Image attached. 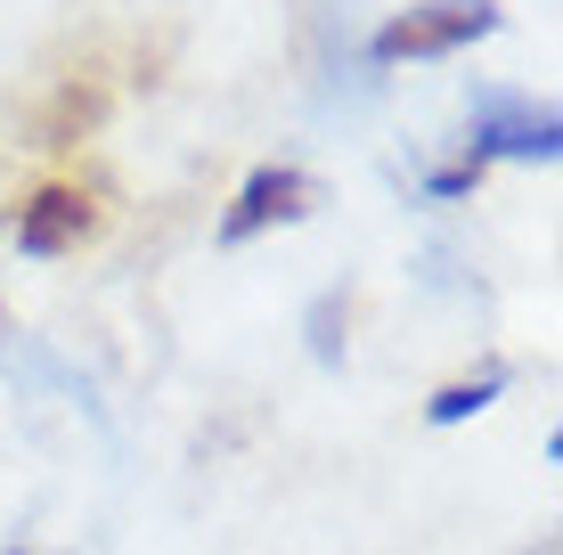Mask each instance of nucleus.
<instances>
[{
    "mask_svg": "<svg viewBox=\"0 0 563 555\" xmlns=\"http://www.w3.org/2000/svg\"><path fill=\"white\" fill-rule=\"evenodd\" d=\"M490 25H498L490 0H424V9L393 16V25L376 33V57H384V66H400V57H450L465 42H482Z\"/></svg>",
    "mask_w": 563,
    "mask_h": 555,
    "instance_id": "obj_1",
    "label": "nucleus"
},
{
    "mask_svg": "<svg viewBox=\"0 0 563 555\" xmlns=\"http://www.w3.org/2000/svg\"><path fill=\"white\" fill-rule=\"evenodd\" d=\"M555 147H563L555 107H531V99H515V90H482V99H474V164L482 156L555 164Z\"/></svg>",
    "mask_w": 563,
    "mask_h": 555,
    "instance_id": "obj_2",
    "label": "nucleus"
},
{
    "mask_svg": "<svg viewBox=\"0 0 563 555\" xmlns=\"http://www.w3.org/2000/svg\"><path fill=\"white\" fill-rule=\"evenodd\" d=\"M99 229H107V213H99V197H90V188H42V197L16 204V245H25L33 262L82 254Z\"/></svg>",
    "mask_w": 563,
    "mask_h": 555,
    "instance_id": "obj_3",
    "label": "nucleus"
},
{
    "mask_svg": "<svg viewBox=\"0 0 563 555\" xmlns=\"http://www.w3.org/2000/svg\"><path fill=\"white\" fill-rule=\"evenodd\" d=\"M310 197H319V188H310L295 164H262L254 180H245L238 197H229V213H221V245L262 237L269 221H302V213H310Z\"/></svg>",
    "mask_w": 563,
    "mask_h": 555,
    "instance_id": "obj_4",
    "label": "nucleus"
},
{
    "mask_svg": "<svg viewBox=\"0 0 563 555\" xmlns=\"http://www.w3.org/2000/svg\"><path fill=\"white\" fill-rule=\"evenodd\" d=\"M498 385H507V368H482V376H465V385H441L424 400V417H433V425H465V417H482L498 400Z\"/></svg>",
    "mask_w": 563,
    "mask_h": 555,
    "instance_id": "obj_5",
    "label": "nucleus"
},
{
    "mask_svg": "<svg viewBox=\"0 0 563 555\" xmlns=\"http://www.w3.org/2000/svg\"><path fill=\"white\" fill-rule=\"evenodd\" d=\"M482 180V164H465V171H433V180H424V188H433V197H465V188H474Z\"/></svg>",
    "mask_w": 563,
    "mask_h": 555,
    "instance_id": "obj_6",
    "label": "nucleus"
}]
</instances>
